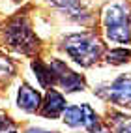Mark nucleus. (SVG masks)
Wrapping results in <instances>:
<instances>
[{"label": "nucleus", "instance_id": "obj_1", "mask_svg": "<svg viewBox=\"0 0 131 133\" xmlns=\"http://www.w3.org/2000/svg\"><path fill=\"white\" fill-rule=\"evenodd\" d=\"M62 47L77 64H81L84 68L98 62L103 55V43L99 41V38L95 34H90V32L66 36Z\"/></svg>", "mask_w": 131, "mask_h": 133}, {"label": "nucleus", "instance_id": "obj_2", "mask_svg": "<svg viewBox=\"0 0 131 133\" xmlns=\"http://www.w3.org/2000/svg\"><path fill=\"white\" fill-rule=\"evenodd\" d=\"M103 26L107 38L114 43H129L131 41V15L126 4L114 2L105 8L103 11Z\"/></svg>", "mask_w": 131, "mask_h": 133}, {"label": "nucleus", "instance_id": "obj_3", "mask_svg": "<svg viewBox=\"0 0 131 133\" xmlns=\"http://www.w3.org/2000/svg\"><path fill=\"white\" fill-rule=\"evenodd\" d=\"M6 41L17 51L30 55L38 49V38L34 36L28 21L24 17H15L6 28Z\"/></svg>", "mask_w": 131, "mask_h": 133}, {"label": "nucleus", "instance_id": "obj_4", "mask_svg": "<svg viewBox=\"0 0 131 133\" xmlns=\"http://www.w3.org/2000/svg\"><path fill=\"white\" fill-rule=\"evenodd\" d=\"M98 94L101 97H105V99L120 105V107H129L131 109V73L120 75L107 88L98 90Z\"/></svg>", "mask_w": 131, "mask_h": 133}, {"label": "nucleus", "instance_id": "obj_5", "mask_svg": "<svg viewBox=\"0 0 131 133\" xmlns=\"http://www.w3.org/2000/svg\"><path fill=\"white\" fill-rule=\"evenodd\" d=\"M62 118H64V122L69 128H86V129H90V128L95 126V124H99L98 114H95V111L88 103L69 105V107H66Z\"/></svg>", "mask_w": 131, "mask_h": 133}, {"label": "nucleus", "instance_id": "obj_6", "mask_svg": "<svg viewBox=\"0 0 131 133\" xmlns=\"http://www.w3.org/2000/svg\"><path fill=\"white\" fill-rule=\"evenodd\" d=\"M52 73H54V84H58L66 92H79L84 88V79L82 75L75 73L73 69H69L62 60H52L51 62Z\"/></svg>", "mask_w": 131, "mask_h": 133}, {"label": "nucleus", "instance_id": "obj_7", "mask_svg": "<svg viewBox=\"0 0 131 133\" xmlns=\"http://www.w3.org/2000/svg\"><path fill=\"white\" fill-rule=\"evenodd\" d=\"M66 97L54 88H49L45 99L41 101V114L45 118H58L66 111Z\"/></svg>", "mask_w": 131, "mask_h": 133}, {"label": "nucleus", "instance_id": "obj_8", "mask_svg": "<svg viewBox=\"0 0 131 133\" xmlns=\"http://www.w3.org/2000/svg\"><path fill=\"white\" fill-rule=\"evenodd\" d=\"M41 94L32 88L30 84H21L19 86V92H17V105L19 109L26 111V112H36L41 107Z\"/></svg>", "mask_w": 131, "mask_h": 133}, {"label": "nucleus", "instance_id": "obj_9", "mask_svg": "<svg viewBox=\"0 0 131 133\" xmlns=\"http://www.w3.org/2000/svg\"><path fill=\"white\" fill-rule=\"evenodd\" d=\"M32 69H34V75L38 77V81L41 86H52L54 84V73H52V68L51 64H45L41 60H34L32 62Z\"/></svg>", "mask_w": 131, "mask_h": 133}, {"label": "nucleus", "instance_id": "obj_10", "mask_svg": "<svg viewBox=\"0 0 131 133\" xmlns=\"http://www.w3.org/2000/svg\"><path fill=\"white\" fill-rule=\"evenodd\" d=\"M51 2L54 6H58L60 10H64L67 15H71L73 19H77V21H82V17L86 13L81 0H51Z\"/></svg>", "mask_w": 131, "mask_h": 133}, {"label": "nucleus", "instance_id": "obj_11", "mask_svg": "<svg viewBox=\"0 0 131 133\" xmlns=\"http://www.w3.org/2000/svg\"><path fill=\"white\" fill-rule=\"evenodd\" d=\"M129 58H131V51L126 49V47H116V49H111L107 52V62L109 64H114V66L126 64Z\"/></svg>", "mask_w": 131, "mask_h": 133}, {"label": "nucleus", "instance_id": "obj_12", "mask_svg": "<svg viewBox=\"0 0 131 133\" xmlns=\"http://www.w3.org/2000/svg\"><path fill=\"white\" fill-rule=\"evenodd\" d=\"M0 133H19V131H17V126L11 120H6L0 124Z\"/></svg>", "mask_w": 131, "mask_h": 133}, {"label": "nucleus", "instance_id": "obj_13", "mask_svg": "<svg viewBox=\"0 0 131 133\" xmlns=\"http://www.w3.org/2000/svg\"><path fill=\"white\" fill-rule=\"evenodd\" d=\"M116 133H131V116H129V118H127L124 124H120Z\"/></svg>", "mask_w": 131, "mask_h": 133}, {"label": "nucleus", "instance_id": "obj_14", "mask_svg": "<svg viewBox=\"0 0 131 133\" xmlns=\"http://www.w3.org/2000/svg\"><path fill=\"white\" fill-rule=\"evenodd\" d=\"M88 133H109V131H107V128H105V126H101V124H95L94 128L88 129Z\"/></svg>", "mask_w": 131, "mask_h": 133}, {"label": "nucleus", "instance_id": "obj_15", "mask_svg": "<svg viewBox=\"0 0 131 133\" xmlns=\"http://www.w3.org/2000/svg\"><path fill=\"white\" fill-rule=\"evenodd\" d=\"M28 133H58V131H45V129H30Z\"/></svg>", "mask_w": 131, "mask_h": 133}]
</instances>
